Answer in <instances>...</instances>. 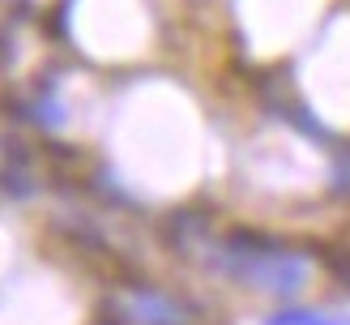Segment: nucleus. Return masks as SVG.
Masks as SVG:
<instances>
[{
  "label": "nucleus",
  "instance_id": "obj_1",
  "mask_svg": "<svg viewBox=\"0 0 350 325\" xmlns=\"http://www.w3.org/2000/svg\"><path fill=\"white\" fill-rule=\"evenodd\" d=\"M231 304L51 180L0 120V325H231Z\"/></svg>",
  "mask_w": 350,
  "mask_h": 325
}]
</instances>
